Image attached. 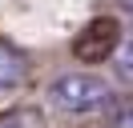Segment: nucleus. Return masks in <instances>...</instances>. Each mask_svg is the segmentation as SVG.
<instances>
[{"label": "nucleus", "instance_id": "6", "mask_svg": "<svg viewBox=\"0 0 133 128\" xmlns=\"http://www.w3.org/2000/svg\"><path fill=\"white\" fill-rule=\"evenodd\" d=\"M113 128H133V108H129V112H121V116L113 120Z\"/></svg>", "mask_w": 133, "mask_h": 128}, {"label": "nucleus", "instance_id": "7", "mask_svg": "<svg viewBox=\"0 0 133 128\" xmlns=\"http://www.w3.org/2000/svg\"><path fill=\"white\" fill-rule=\"evenodd\" d=\"M121 4H125V8H129V12H133V0H121Z\"/></svg>", "mask_w": 133, "mask_h": 128}, {"label": "nucleus", "instance_id": "1", "mask_svg": "<svg viewBox=\"0 0 133 128\" xmlns=\"http://www.w3.org/2000/svg\"><path fill=\"white\" fill-rule=\"evenodd\" d=\"M49 100L57 104L61 112H73V116H89V112H101L113 104V88L105 84L93 72H65V76L52 80Z\"/></svg>", "mask_w": 133, "mask_h": 128}, {"label": "nucleus", "instance_id": "3", "mask_svg": "<svg viewBox=\"0 0 133 128\" xmlns=\"http://www.w3.org/2000/svg\"><path fill=\"white\" fill-rule=\"evenodd\" d=\"M24 80H28V60H24V52H16L12 44L0 40V92L20 88Z\"/></svg>", "mask_w": 133, "mask_h": 128}, {"label": "nucleus", "instance_id": "2", "mask_svg": "<svg viewBox=\"0 0 133 128\" xmlns=\"http://www.w3.org/2000/svg\"><path fill=\"white\" fill-rule=\"evenodd\" d=\"M117 40H121V28H117V20H93L89 28L77 36V44H73V52L81 56V60H101L105 52H113L117 48Z\"/></svg>", "mask_w": 133, "mask_h": 128}, {"label": "nucleus", "instance_id": "4", "mask_svg": "<svg viewBox=\"0 0 133 128\" xmlns=\"http://www.w3.org/2000/svg\"><path fill=\"white\" fill-rule=\"evenodd\" d=\"M113 72L125 80V84H133V32H125V36L117 40V48H113Z\"/></svg>", "mask_w": 133, "mask_h": 128}, {"label": "nucleus", "instance_id": "5", "mask_svg": "<svg viewBox=\"0 0 133 128\" xmlns=\"http://www.w3.org/2000/svg\"><path fill=\"white\" fill-rule=\"evenodd\" d=\"M0 128H32V120L28 116H8V120H0Z\"/></svg>", "mask_w": 133, "mask_h": 128}]
</instances>
